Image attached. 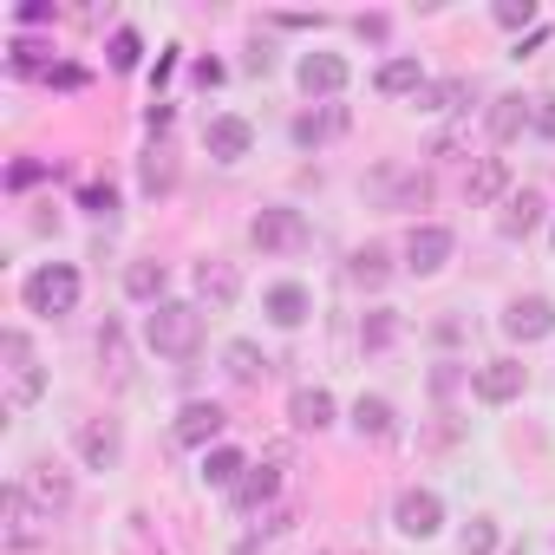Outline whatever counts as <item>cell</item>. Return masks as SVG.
I'll list each match as a JSON object with an SVG mask.
<instances>
[{
	"mask_svg": "<svg viewBox=\"0 0 555 555\" xmlns=\"http://www.w3.org/2000/svg\"><path fill=\"white\" fill-rule=\"evenodd\" d=\"M144 347H151L157 360H196V347H203V308H190V301H157V308L144 314Z\"/></svg>",
	"mask_w": 555,
	"mask_h": 555,
	"instance_id": "6da1fadb",
	"label": "cell"
},
{
	"mask_svg": "<svg viewBox=\"0 0 555 555\" xmlns=\"http://www.w3.org/2000/svg\"><path fill=\"white\" fill-rule=\"evenodd\" d=\"M0 373H8V412H27V405H40V392H47V366H40V353H34V340L21 334V327H8L0 334Z\"/></svg>",
	"mask_w": 555,
	"mask_h": 555,
	"instance_id": "7a4b0ae2",
	"label": "cell"
},
{
	"mask_svg": "<svg viewBox=\"0 0 555 555\" xmlns=\"http://www.w3.org/2000/svg\"><path fill=\"white\" fill-rule=\"evenodd\" d=\"M27 308L34 314H47V321H60V314H73L79 308V268L73 261H40L34 274H27Z\"/></svg>",
	"mask_w": 555,
	"mask_h": 555,
	"instance_id": "3957f363",
	"label": "cell"
},
{
	"mask_svg": "<svg viewBox=\"0 0 555 555\" xmlns=\"http://www.w3.org/2000/svg\"><path fill=\"white\" fill-rule=\"evenodd\" d=\"M248 242H255L261 255H301V248L314 242V229H308V216H301V209L274 203V209H255V222H248Z\"/></svg>",
	"mask_w": 555,
	"mask_h": 555,
	"instance_id": "277c9868",
	"label": "cell"
},
{
	"mask_svg": "<svg viewBox=\"0 0 555 555\" xmlns=\"http://www.w3.org/2000/svg\"><path fill=\"white\" fill-rule=\"evenodd\" d=\"M222 425H229V412H222L216 399H190V405L177 412V425H170V438H177V444H190V451H216V438H222Z\"/></svg>",
	"mask_w": 555,
	"mask_h": 555,
	"instance_id": "5b68a950",
	"label": "cell"
},
{
	"mask_svg": "<svg viewBox=\"0 0 555 555\" xmlns=\"http://www.w3.org/2000/svg\"><path fill=\"white\" fill-rule=\"evenodd\" d=\"M392 522H399V535L425 542V535L444 529V496H438V490H405V496L392 503Z\"/></svg>",
	"mask_w": 555,
	"mask_h": 555,
	"instance_id": "8992f818",
	"label": "cell"
},
{
	"mask_svg": "<svg viewBox=\"0 0 555 555\" xmlns=\"http://www.w3.org/2000/svg\"><path fill=\"white\" fill-rule=\"evenodd\" d=\"M282 470H288V444H268L261 464H248V477L235 483V503H242V509H261L274 490H282Z\"/></svg>",
	"mask_w": 555,
	"mask_h": 555,
	"instance_id": "52a82bcc",
	"label": "cell"
},
{
	"mask_svg": "<svg viewBox=\"0 0 555 555\" xmlns=\"http://www.w3.org/2000/svg\"><path fill=\"white\" fill-rule=\"evenodd\" d=\"M451 248H457V235H451L444 222H418V229L405 235V268H412V274H438V268L451 261Z\"/></svg>",
	"mask_w": 555,
	"mask_h": 555,
	"instance_id": "ba28073f",
	"label": "cell"
},
{
	"mask_svg": "<svg viewBox=\"0 0 555 555\" xmlns=\"http://www.w3.org/2000/svg\"><path fill=\"white\" fill-rule=\"evenodd\" d=\"M0 516H8V548H34L40 542V503L27 496V483H8L0 490Z\"/></svg>",
	"mask_w": 555,
	"mask_h": 555,
	"instance_id": "9c48e42d",
	"label": "cell"
},
{
	"mask_svg": "<svg viewBox=\"0 0 555 555\" xmlns=\"http://www.w3.org/2000/svg\"><path fill=\"white\" fill-rule=\"evenodd\" d=\"M542 216H548L542 190H509V196H503V216H496V235H503V242H529V235L542 229Z\"/></svg>",
	"mask_w": 555,
	"mask_h": 555,
	"instance_id": "30bf717a",
	"label": "cell"
},
{
	"mask_svg": "<svg viewBox=\"0 0 555 555\" xmlns=\"http://www.w3.org/2000/svg\"><path fill=\"white\" fill-rule=\"evenodd\" d=\"M503 334L522 340V347H529V340H548V334H555V301H542V295L509 301V308H503Z\"/></svg>",
	"mask_w": 555,
	"mask_h": 555,
	"instance_id": "8fae6325",
	"label": "cell"
},
{
	"mask_svg": "<svg viewBox=\"0 0 555 555\" xmlns=\"http://www.w3.org/2000/svg\"><path fill=\"white\" fill-rule=\"evenodd\" d=\"M196 295H203V308L229 314V308L242 301V274H235V261H196Z\"/></svg>",
	"mask_w": 555,
	"mask_h": 555,
	"instance_id": "7c38bea8",
	"label": "cell"
},
{
	"mask_svg": "<svg viewBox=\"0 0 555 555\" xmlns=\"http://www.w3.org/2000/svg\"><path fill=\"white\" fill-rule=\"evenodd\" d=\"M203 144H209V157H216V164H242V157H248V144H255V125H248V118H235V112H222V118H209Z\"/></svg>",
	"mask_w": 555,
	"mask_h": 555,
	"instance_id": "4fadbf2b",
	"label": "cell"
},
{
	"mask_svg": "<svg viewBox=\"0 0 555 555\" xmlns=\"http://www.w3.org/2000/svg\"><path fill=\"white\" fill-rule=\"evenodd\" d=\"M79 457H86L92 470H118V457H125V431H118L112 418H86V425H79Z\"/></svg>",
	"mask_w": 555,
	"mask_h": 555,
	"instance_id": "5bb4252c",
	"label": "cell"
},
{
	"mask_svg": "<svg viewBox=\"0 0 555 555\" xmlns=\"http://www.w3.org/2000/svg\"><path fill=\"white\" fill-rule=\"evenodd\" d=\"M470 392H477L483 405H509V399L522 392V366H516V360H483V366L470 373Z\"/></svg>",
	"mask_w": 555,
	"mask_h": 555,
	"instance_id": "9a60e30c",
	"label": "cell"
},
{
	"mask_svg": "<svg viewBox=\"0 0 555 555\" xmlns=\"http://www.w3.org/2000/svg\"><path fill=\"white\" fill-rule=\"evenodd\" d=\"M261 314H268L274 327H301V321L314 314V295H308L301 282H274V288L261 295Z\"/></svg>",
	"mask_w": 555,
	"mask_h": 555,
	"instance_id": "2e32d148",
	"label": "cell"
},
{
	"mask_svg": "<svg viewBox=\"0 0 555 555\" xmlns=\"http://www.w3.org/2000/svg\"><path fill=\"white\" fill-rule=\"evenodd\" d=\"M295 79H301L308 99H334V92H347V60L340 53H308Z\"/></svg>",
	"mask_w": 555,
	"mask_h": 555,
	"instance_id": "e0dca14e",
	"label": "cell"
},
{
	"mask_svg": "<svg viewBox=\"0 0 555 555\" xmlns=\"http://www.w3.org/2000/svg\"><path fill=\"white\" fill-rule=\"evenodd\" d=\"M464 196H470V209L503 203V196H509V164H503V157H477L470 177H464Z\"/></svg>",
	"mask_w": 555,
	"mask_h": 555,
	"instance_id": "ac0fdd59",
	"label": "cell"
},
{
	"mask_svg": "<svg viewBox=\"0 0 555 555\" xmlns=\"http://www.w3.org/2000/svg\"><path fill=\"white\" fill-rule=\"evenodd\" d=\"M373 190H379L392 209H425V203H431V177H425V170H379Z\"/></svg>",
	"mask_w": 555,
	"mask_h": 555,
	"instance_id": "d6986e66",
	"label": "cell"
},
{
	"mask_svg": "<svg viewBox=\"0 0 555 555\" xmlns=\"http://www.w3.org/2000/svg\"><path fill=\"white\" fill-rule=\"evenodd\" d=\"M483 131H490L496 144H516V138L529 131V99H516V92L490 99V112H483Z\"/></svg>",
	"mask_w": 555,
	"mask_h": 555,
	"instance_id": "ffe728a7",
	"label": "cell"
},
{
	"mask_svg": "<svg viewBox=\"0 0 555 555\" xmlns=\"http://www.w3.org/2000/svg\"><path fill=\"white\" fill-rule=\"evenodd\" d=\"M27 496H34L47 516H60V509L73 503V477H66L60 464H34V470H27Z\"/></svg>",
	"mask_w": 555,
	"mask_h": 555,
	"instance_id": "44dd1931",
	"label": "cell"
},
{
	"mask_svg": "<svg viewBox=\"0 0 555 555\" xmlns=\"http://www.w3.org/2000/svg\"><path fill=\"white\" fill-rule=\"evenodd\" d=\"M222 373H229L235 386H261L274 366H268V353H261L255 340H229V347H222Z\"/></svg>",
	"mask_w": 555,
	"mask_h": 555,
	"instance_id": "7402d4cb",
	"label": "cell"
},
{
	"mask_svg": "<svg viewBox=\"0 0 555 555\" xmlns=\"http://www.w3.org/2000/svg\"><path fill=\"white\" fill-rule=\"evenodd\" d=\"M288 418H295V431H327L334 425V392L327 386H301L288 399Z\"/></svg>",
	"mask_w": 555,
	"mask_h": 555,
	"instance_id": "603a6c76",
	"label": "cell"
},
{
	"mask_svg": "<svg viewBox=\"0 0 555 555\" xmlns=\"http://www.w3.org/2000/svg\"><path fill=\"white\" fill-rule=\"evenodd\" d=\"M248 477V457L235 451V444H216V451H203V483L209 490H229L235 496V483Z\"/></svg>",
	"mask_w": 555,
	"mask_h": 555,
	"instance_id": "cb8c5ba5",
	"label": "cell"
},
{
	"mask_svg": "<svg viewBox=\"0 0 555 555\" xmlns=\"http://www.w3.org/2000/svg\"><path fill=\"white\" fill-rule=\"evenodd\" d=\"M164 288H170V268H164V261H131V268H125V295H131V301H151V308H157V301H170Z\"/></svg>",
	"mask_w": 555,
	"mask_h": 555,
	"instance_id": "d4e9b609",
	"label": "cell"
},
{
	"mask_svg": "<svg viewBox=\"0 0 555 555\" xmlns=\"http://www.w3.org/2000/svg\"><path fill=\"white\" fill-rule=\"evenodd\" d=\"M392 418H399L392 399H379V392H360L353 399V431L360 438H392Z\"/></svg>",
	"mask_w": 555,
	"mask_h": 555,
	"instance_id": "484cf974",
	"label": "cell"
},
{
	"mask_svg": "<svg viewBox=\"0 0 555 555\" xmlns=\"http://www.w3.org/2000/svg\"><path fill=\"white\" fill-rule=\"evenodd\" d=\"M347 274L360 288H386L392 282V255L379 248V242H366V248H353V261H347Z\"/></svg>",
	"mask_w": 555,
	"mask_h": 555,
	"instance_id": "4316f807",
	"label": "cell"
},
{
	"mask_svg": "<svg viewBox=\"0 0 555 555\" xmlns=\"http://www.w3.org/2000/svg\"><path fill=\"white\" fill-rule=\"evenodd\" d=\"M373 86H379L386 99H418V92H425V73H418V60H386Z\"/></svg>",
	"mask_w": 555,
	"mask_h": 555,
	"instance_id": "83f0119b",
	"label": "cell"
},
{
	"mask_svg": "<svg viewBox=\"0 0 555 555\" xmlns=\"http://www.w3.org/2000/svg\"><path fill=\"white\" fill-rule=\"evenodd\" d=\"M334 131H347V112H340V105H327V112H301V118H295V144H301V151L327 144Z\"/></svg>",
	"mask_w": 555,
	"mask_h": 555,
	"instance_id": "f1b7e54d",
	"label": "cell"
},
{
	"mask_svg": "<svg viewBox=\"0 0 555 555\" xmlns=\"http://www.w3.org/2000/svg\"><path fill=\"white\" fill-rule=\"evenodd\" d=\"M99 360H105V373H112L118 386L131 379V347H125V327H118V321L99 327Z\"/></svg>",
	"mask_w": 555,
	"mask_h": 555,
	"instance_id": "f546056e",
	"label": "cell"
},
{
	"mask_svg": "<svg viewBox=\"0 0 555 555\" xmlns=\"http://www.w3.org/2000/svg\"><path fill=\"white\" fill-rule=\"evenodd\" d=\"M464 99H470V86H464V79H438V86L425 79V92H418L412 105H418V112H457Z\"/></svg>",
	"mask_w": 555,
	"mask_h": 555,
	"instance_id": "4dcf8cb0",
	"label": "cell"
},
{
	"mask_svg": "<svg viewBox=\"0 0 555 555\" xmlns=\"http://www.w3.org/2000/svg\"><path fill=\"white\" fill-rule=\"evenodd\" d=\"M392 340H399V314H392V308H373V314L360 321V347H366V353H386Z\"/></svg>",
	"mask_w": 555,
	"mask_h": 555,
	"instance_id": "1f68e13d",
	"label": "cell"
},
{
	"mask_svg": "<svg viewBox=\"0 0 555 555\" xmlns=\"http://www.w3.org/2000/svg\"><path fill=\"white\" fill-rule=\"evenodd\" d=\"M105 60H112V73H138V60H144V40H138L131 27H118V34L105 40Z\"/></svg>",
	"mask_w": 555,
	"mask_h": 555,
	"instance_id": "d6a6232c",
	"label": "cell"
},
{
	"mask_svg": "<svg viewBox=\"0 0 555 555\" xmlns=\"http://www.w3.org/2000/svg\"><path fill=\"white\" fill-rule=\"evenodd\" d=\"M138 183H144L151 196H164V190L177 183V164H170V151H164V144H157V151L144 157V170H138Z\"/></svg>",
	"mask_w": 555,
	"mask_h": 555,
	"instance_id": "836d02e7",
	"label": "cell"
},
{
	"mask_svg": "<svg viewBox=\"0 0 555 555\" xmlns=\"http://www.w3.org/2000/svg\"><path fill=\"white\" fill-rule=\"evenodd\" d=\"M457 548H464V555H496V522H490V516H470V522L457 529Z\"/></svg>",
	"mask_w": 555,
	"mask_h": 555,
	"instance_id": "e575fe53",
	"label": "cell"
},
{
	"mask_svg": "<svg viewBox=\"0 0 555 555\" xmlns=\"http://www.w3.org/2000/svg\"><path fill=\"white\" fill-rule=\"evenodd\" d=\"M79 209H86V216H99V222H112V216H118V190H112V183H86Z\"/></svg>",
	"mask_w": 555,
	"mask_h": 555,
	"instance_id": "d590c367",
	"label": "cell"
},
{
	"mask_svg": "<svg viewBox=\"0 0 555 555\" xmlns=\"http://www.w3.org/2000/svg\"><path fill=\"white\" fill-rule=\"evenodd\" d=\"M8 66H14V73H53V66H47V47H34V40H14V47H8Z\"/></svg>",
	"mask_w": 555,
	"mask_h": 555,
	"instance_id": "8d00e7d4",
	"label": "cell"
},
{
	"mask_svg": "<svg viewBox=\"0 0 555 555\" xmlns=\"http://www.w3.org/2000/svg\"><path fill=\"white\" fill-rule=\"evenodd\" d=\"M490 14H496V27H509V34H516V27H529V21H535V0H496Z\"/></svg>",
	"mask_w": 555,
	"mask_h": 555,
	"instance_id": "74e56055",
	"label": "cell"
},
{
	"mask_svg": "<svg viewBox=\"0 0 555 555\" xmlns=\"http://www.w3.org/2000/svg\"><path fill=\"white\" fill-rule=\"evenodd\" d=\"M529 131L555 144V92H542V99H529Z\"/></svg>",
	"mask_w": 555,
	"mask_h": 555,
	"instance_id": "f35d334b",
	"label": "cell"
},
{
	"mask_svg": "<svg viewBox=\"0 0 555 555\" xmlns=\"http://www.w3.org/2000/svg\"><path fill=\"white\" fill-rule=\"evenodd\" d=\"M40 177H47V164H40V157H21V164L8 170V183H14V190H27V183H40Z\"/></svg>",
	"mask_w": 555,
	"mask_h": 555,
	"instance_id": "ab89813d",
	"label": "cell"
},
{
	"mask_svg": "<svg viewBox=\"0 0 555 555\" xmlns=\"http://www.w3.org/2000/svg\"><path fill=\"white\" fill-rule=\"evenodd\" d=\"M53 21V0H21V27H47Z\"/></svg>",
	"mask_w": 555,
	"mask_h": 555,
	"instance_id": "60d3db41",
	"label": "cell"
},
{
	"mask_svg": "<svg viewBox=\"0 0 555 555\" xmlns=\"http://www.w3.org/2000/svg\"><path fill=\"white\" fill-rule=\"evenodd\" d=\"M196 86H222V66L216 60H196Z\"/></svg>",
	"mask_w": 555,
	"mask_h": 555,
	"instance_id": "b9f144b4",
	"label": "cell"
},
{
	"mask_svg": "<svg viewBox=\"0 0 555 555\" xmlns=\"http://www.w3.org/2000/svg\"><path fill=\"white\" fill-rule=\"evenodd\" d=\"M516 555H522V548H516Z\"/></svg>",
	"mask_w": 555,
	"mask_h": 555,
	"instance_id": "7bdbcfd3",
	"label": "cell"
}]
</instances>
